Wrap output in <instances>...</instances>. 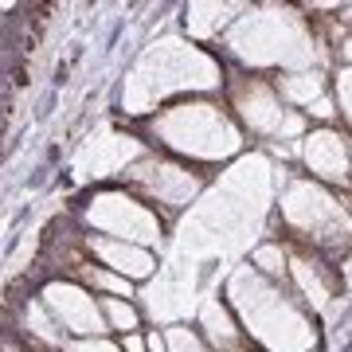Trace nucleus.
<instances>
[{
  "label": "nucleus",
  "instance_id": "f257e3e1",
  "mask_svg": "<svg viewBox=\"0 0 352 352\" xmlns=\"http://www.w3.org/2000/svg\"><path fill=\"white\" fill-rule=\"evenodd\" d=\"M149 126L157 138L153 145L192 157V161H227L243 145L239 126L215 102H176L157 113Z\"/></svg>",
  "mask_w": 352,
  "mask_h": 352
},
{
  "label": "nucleus",
  "instance_id": "f03ea898",
  "mask_svg": "<svg viewBox=\"0 0 352 352\" xmlns=\"http://www.w3.org/2000/svg\"><path fill=\"white\" fill-rule=\"evenodd\" d=\"M204 188V173L192 164L168 161V157H141L126 164V192L141 204H149L157 215H176L184 204Z\"/></svg>",
  "mask_w": 352,
  "mask_h": 352
},
{
  "label": "nucleus",
  "instance_id": "7ed1b4c3",
  "mask_svg": "<svg viewBox=\"0 0 352 352\" xmlns=\"http://www.w3.org/2000/svg\"><path fill=\"white\" fill-rule=\"evenodd\" d=\"M87 219L94 227V235L102 239H118V243H133L149 251L153 243H161L164 219L153 212L149 204H141L133 192H98L87 208Z\"/></svg>",
  "mask_w": 352,
  "mask_h": 352
},
{
  "label": "nucleus",
  "instance_id": "20e7f679",
  "mask_svg": "<svg viewBox=\"0 0 352 352\" xmlns=\"http://www.w3.org/2000/svg\"><path fill=\"white\" fill-rule=\"evenodd\" d=\"M231 110L254 138H298L305 129V122L278 98L274 82L266 78H231Z\"/></svg>",
  "mask_w": 352,
  "mask_h": 352
},
{
  "label": "nucleus",
  "instance_id": "39448f33",
  "mask_svg": "<svg viewBox=\"0 0 352 352\" xmlns=\"http://www.w3.org/2000/svg\"><path fill=\"white\" fill-rule=\"evenodd\" d=\"M39 302H43V309L55 317V325L63 329L71 340L110 337V333H106V321H102L98 298H94L87 286L71 282V278H51L47 286L39 289Z\"/></svg>",
  "mask_w": 352,
  "mask_h": 352
},
{
  "label": "nucleus",
  "instance_id": "423d86ee",
  "mask_svg": "<svg viewBox=\"0 0 352 352\" xmlns=\"http://www.w3.org/2000/svg\"><path fill=\"white\" fill-rule=\"evenodd\" d=\"M302 157L309 164V173L317 180L329 184H352V157H349V141L340 138L337 129H314L302 138Z\"/></svg>",
  "mask_w": 352,
  "mask_h": 352
},
{
  "label": "nucleus",
  "instance_id": "0eeeda50",
  "mask_svg": "<svg viewBox=\"0 0 352 352\" xmlns=\"http://www.w3.org/2000/svg\"><path fill=\"white\" fill-rule=\"evenodd\" d=\"M82 251L94 258L98 266L113 270V274H122L126 282H145V278L157 270V258L153 251L145 247H133V243H118V239H102V235H82Z\"/></svg>",
  "mask_w": 352,
  "mask_h": 352
},
{
  "label": "nucleus",
  "instance_id": "6e6552de",
  "mask_svg": "<svg viewBox=\"0 0 352 352\" xmlns=\"http://www.w3.org/2000/svg\"><path fill=\"white\" fill-rule=\"evenodd\" d=\"M20 333L32 340V349H43V352H63L67 349V333L55 325V317L43 309L39 298H28L24 302V321H20Z\"/></svg>",
  "mask_w": 352,
  "mask_h": 352
},
{
  "label": "nucleus",
  "instance_id": "1a4fd4ad",
  "mask_svg": "<svg viewBox=\"0 0 352 352\" xmlns=\"http://www.w3.org/2000/svg\"><path fill=\"white\" fill-rule=\"evenodd\" d=\"M274 90L286 106H305L309 110L317 98H325L329 87H325V75L321 71H302V75H278Z\"/></svg>",
  "mask_w": 352,
  "mask_h": 352
},
{
  "label": "nucleus",
  "instance_id": "9d476101",
  "mask_svg": "<svg viewBox=\"0 0 352 352\" xmlns=\"http://www.w3.org/2000/svg\"><path fill=\"white\" fill-rule=\"evenodd\" d=\"M200 325H204V340H212L215 349H235L239 344V325L231 321V314H227V305L219 298H212L204 305Z\"/></svg>",
  "mask_w": 352,
  "mask_h": 352
},
{
  "label": "nucleus",
  "instance_id": "9b49d317",
  "mask_svg": "<svg viewBox=\"0 0 352 352\" xmlns=\"http://www.w3.org/2000/svg\"><path fill=\"white\" fill-rule=\"evenodd\" d=\"M98 309H102V321H106V333H141V309L129 298H98Z\"/></svg>",
  "mask_w": 352,
  "mask_h": 352
},
{
  "label": "nucleus",
  "instance_id": "f8f14e48",
  "mask_svg": "<svg viewBox=\"0 0 352 352\" xmlns=\"http://www.w3.org/2000/svg\"><path fill=\"white\" fill-rule=\"evenodd\" d=\"M294 278L302 282L305 298H309V302H317V305H325V298L333 294V289H337V286H325V278L333 282V274H329V266L309 263V258H298V263H294Z\"/></svg>",
  "mask_w": 352,
  "mask_h": 352
},
{
  "label": "nucleus",
  "instance_id": "ddd939ff",
  "mask_svg": "<svg viewBox=\"0 0 352 352\" xmlns=\"http://www.w3.org/2000/svg\"><path fill=\"white\" fill-rule=\"evenodd\" d=\"M254 274H270V278H286V251L278 247V243H266V247H258L254 251Z\"/></svg>",
  "mask_w": 352,
  "mask_h": 352
},
{
  "label": "nucleus",
  "instance_id": "4468645a",
  "mask_svg": "<svg viewBox=\"0 0 352 352\" xmlns=\"http://www.w3.org/2000/svg\"><path fill=\"white\" fill-rule=\"evenodd\" d=\"M164 352H204V337L188 325L164 329Z\"/></svg>",
  "mask_w": 352,
  "mask_h": 352
},
{
  "label": "nucleus",
  "instance_id": "2eb2a0df",
  "mask_svg": "<svg viewBox=\"0 0 352 352\" xmlns=\"http://www.w3.org/2000/svg\"><path fill=\"white\" fill-rule=\"evenodd\" d=\"M63 352H122L113 337H78V340H67Z\"/></svg>",
  "mask_w": 352,
  "mask_h": 352
},
{
  "label": "nucleus",
  "instance_id": "dca6fc26",
  "mask_svg": "<svg viewBox=\"0 0 352 352\" xmlns=\"http://www.w3.org/2000/svg\"><path fill=\"white\" fill-rule=\"evenodd\" d=\"M337 113L352 122V67H340L337 75Z\"/></svg>",
  "mask_w": 352,
  "mask_h": 352
},
{
  "label": "nucleus",
  "instance_id": "f3484780",
  "mask_svg": "<svg viewBox=\"0 0 352 352\" xmlns=\"http://www.w3.org/2000/svg\"><path fill=\"white\" fill-rule=\"evenodd\" d=\"M118 349L122 352H145V333H126V337H118Z\"/></svg>",
  "mask_w": 352,
  "mask_h": 352
},
{
  "label": "nucleus",
  "instance_id": "a211bd4d",
  "mask_svg": "<svg viewBox=\"0 0 352 352\" xmlns=\"http://www.w3.org/2000/svg\"><path fill=\"white\" fill-rule=\"evenodd\" d=\"M145 352H164V329L145 333Z\"/></svg>",
  "mask_w": 352,
  "mask_h": 352
},
{
  "label": "nucleus",
  "instance_id": "6ab92c4d",
  "mask_svg": "<svg viewBox=\"0 0 352 352\" xmlns=\"http://www.w3.org/2000/svg\"><path fill=\"white\" fill-rule=\"evenodd\" d=\"M340 59H344V63L352 67V32L344 36V43H340Z\"/></svg>",
  "mask_w": 352,
  "mask_h": 352
},
{
  "label": "nucleus",
  "instance_id": "aec40b11",
  "mask_svg": "<svg viewBox=\"0 0 352 352\" xmlns=\"http://www.w3.org/2000/svg\"><path fill=\"white\" fill-rule=\"evenodd\" d=\"M28 352H43V349H28Z\"/></svg>",
  "mask_w": 352,
  "mask_h": 352
}]
</instances>
